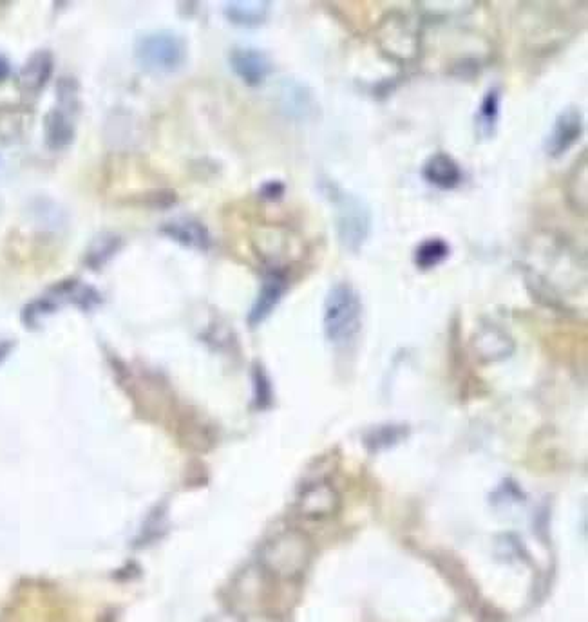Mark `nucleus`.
<instances>
[{
	"mask_svg": "<svg viewBox=\"0 0 588 622\" xmlns=\"http://www.w3.org/2000/svg\"><path fill=\"white\" fill-rule=\"evenodd\" d=\"M308 559H310L308 541L299 532L292 530L272 539L263 552L266 568L283 577L301 574Z\"/></svg>",
	"mask_w": 588,
	"mask_h": 622,
	"instance_id": "7ed1b4c3",
	"label": "nucleus"
},
{
	"mask_svg": "<svg viewBox=\"0 0 588 622\" xmlns=\"http://www.w3.org/2000/svg\"><path fill=\"white\" fill-rule=\"evenodd\" d=\"M46 131H48L49 145L53 149H62L73 138V123L64 111H53L49 114Z\"/></svg>",
	"mask_w": 588,
	"mask_h": 622,
	"instance_id": "ddd939ff",
	"label": "nucleus"
},
{
	"mask_svg": "<svg viewBox=\"0 0 588 622\" xmlns=\"http://www.w3.org/2000/svg\"><path fill=\"white\" fill-rule=\"evenodd\" d=\"M424 178L438 189L451 190L460 185L462 169L451 156L438 152L431 156L424 165Z\"/></svg>",
	"mask_w": 588,
	"mask_h": 622,
	"instance_id": "6e6552de",
	"label": "nucleus"
},
{
	"mask_svg": "<svg viewBox=\"0 0 588 622\" xmlns=\"http://www.w3.org/2000/svg\"><path fill=\"white\" fill-rule=\"evenodd\" d=\"M51 67L53 64H51V57L48 53H37L35 57L29 58L28 64L22 69L20 82L31 91H37L48 82Z\"/></svg>",
	"mask_w": 588,
	"mask_h": 622,
	"instance_id": "f8f14e48",
	"label": "nucleus"
},
{
	"mask_svg": "<svg viewBox=\"0 0 588 622\" xmlns=\"http://www.w3.org/2000/svg\"><path fill=\"white\" fill-rule=\"evenodd\" d=\"M449 255V246L444 243L442 239H429L426 243L418 246L417 255H415V261H417L420 268H433L437 264L446 261V257Z\"/></svg>",
	"mask_w": 588,
	"mask_h": 622,
	"instance_id": "4468645a",
	"label": "nucleus"
},
{
	"mask_svg": "<svg viewBox=\"0 0 588 622\" xmlns=\"http://www.w3.org/2000/svg\"><path fill=\"white\" fill-rule=\"evenodd\" d=\"M230 64L236 75L248 85H259L272 71V64L265 53L257 49L239 48L232 51Z\"/></svg>",
	"mask_w": 588,
	"mask_h": 622,
	"instance_id": "423d86ee",
	"label": "nucleus"
},
{
	"mask_svg": "<svg viewBox=\"0 0 588 622\" xmlns=\"http://www.w3.org/2000/svg\"><path fill=\"white\" fill-rule=\"evenodd\" d=\"M335 203L339 210L337 228L342 245L355 252L370 234V210L362 203V199L346 192H335Z\"/></svg>",
	"mask_w": 588,
	"mask_h": 622,
	"instance_id": "20e7f679",
	"label": "nucleus"
},
{
	"mask_svg": "<svg viewBox=\"0 0 588 622\" xmlns=\"http://www.w3.org/2000/svg\"><path fill=\"white\" fill-rule=\"evenodd\" d=\"M165 234L178 241L180 245L196 248V250H207L210 246V236L207 228L203 227L194 219H174L169 225H165Z\"/></svg>",
	"mask_w": 588,
	"mask_h": 622,
	"instance_id": "1a4fd4ad",
	"label": "nucleus"
},
{
	"mask_svg": "<svg viewBox=\"0 0 588 622\" xmlns=\"http://www.w3.org/2000/svg\"><path fill=\"white\" fill-rule=\"evenodd\" d=\"M270 10L268 2H232L227 6L228 19L241 26H256L263 22Z\"/></svg>",
	"mask_w": 588,
	"mask_h": 622,
	"instance_id": "9b49d317",
	"label": "nucleus"
},
{
	"mask_svg": "<svg viewBox=\"0 0 588 622\" xmlns=\"http://www.w3.org/2000/svg\"><path fill=\"white\" fill-rule=\"evenodd\" d=\"M283 290H285V284L281 279H277V277L266 279L265 286L259 293V299H257L254 308H252V313H250V322L254 326L265 321L266 317L272 313L277 302L281 299V295H283Z\"/></svg>",
	"mask_w": 588,
	"mask_h": 622,
	"instance_id": "9d476101",
	"label": "nucleus"
},
{
	"mask_svg": "<svg viewBox=\"0 0 588 622\" xmlns=\"http://www.w3.org/2000/svg\"><path fill=\"white\" fill-rule=\"evenodd\" d=\"M10 75V64L6 62V58L0 57V80Z\"/></svg>",
	"mask_w": 588,
	"mask_h": 622,
	"instance_id": "f3484780",
	"label": "nucleus"
},
{
	"mask_svg": "<svg viewBox=\"0 0 588 622\" xmlns=\"http://www.w3.org/2000/svg\"><path fill=\"white\" fill-rule=\"evenodd\" d=\"M498 111H500V95L496 91H491L485 96L480 114H478V125L485 134H491L494 131V123L498 120Z\"/></svg>",
	"mask_w": 588,
	"mask_h": 622,
	"instance_id": "2eb2a0df",
	"label": "nucleus"
},
{
	"mask_svg": "<svg viewBox=\"0 0 588 622\" xmlns=\"http://www.w3.org/2000/svg\"><path fill=\"white\" fill-rule=\"evenodd\" d=\"M581 132H583L581 113L574 107H567L556 118L551 134L545 143V151L551 158H560L574 143L578 142Z\"/></svg>",
	"mask_w": 588,
	"mask_h": 622,
	"instance_id": "39448f33",
	"label": "nucleus"
},
{
	"mask_svg": "<svg viewBox=\"0 0 588 622\" xmlns=\"http://www.w3.org/2000/svg\"><path fill=\"white\" fill-rule=\"evenodd\" d=\"M337 501V494L328 483H315L304 489L297 507L304 518L321 519L337 509Z\"/></svg>",
	"mask_w": 588,
	"mask_h": 622,
	"instance_id": "0eeeda50",
	"label": "nucleus"
},
{
	"mask_svg": "<svg viewBox=\"0 0 588 622\" xmlns=\"http://www.w3.org/2000/svg\"><path fill=\"white\" fill-rule=\"evenodd\" d=\"M362 326V302L350 284L333 286L324 302V333L335 346L348 344Z\"/></svg>",
	"mask_w": 588,
	"mask_h": 622,
	"instance_id": "f257e3e1",
	"label": "nucleus"
},
{
	"mask_svg": "<svg viewBox=\"0 0 588 622\" xmlns=\"http://www.w3.org/2000/svg\"><path fill=\"white\" fill-rule=\"evenodd\" d=\"M209 622H239V619L230 613H221V615H216L214 619H210Z\"/></svg>",
	"mask_w": 588,
	"mask_h": 622,
	"instance_id": "dca6fc26",
	"label": "nucleus"
},
{
	"mask_svg": "<svg viewBox=\"0 0 588 622\" xmlns=\"http://www.w3.org/2000/svg\"><path fill=\"white\" fill-rule=\"evenodd\" d=\"M136 57L147 71L171 73L185 60V44L171 31H156L140 38Z\"/></svg>",
	"mask_w": 588,
	"mask_h": 622,
	"instance_id": "f03ea898",
	"label": "nucleus"
}]
</instances>
